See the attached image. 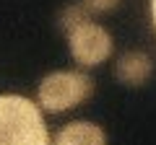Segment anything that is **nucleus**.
I'll list each match as a JSON object with an SVG mask.
<instances>
[{
  "mask_svg": "<svg viewBox=\"0 0 156 145\" xmlns=\"http://www.w3.org/2000/svg\"><path fill=\"white\" fill-rule=\"evenodd\" d=\"M44 112L21 93H0V145H47Z\"/></svg>",
  "mask_w": 156,
  "mask_h": 145,
  "instance_id": "nucleus-1",
  "label": "nucleus"
},
{
  "mask_svg": "<svg viewBox=\"0 0 156 145\" xmlns=\"http://www.w3.org/2000/svg\"><path fill=\"white\" fill-rule=\"evenodd\" d=\"M151 21H154V29H156V0H151Z\"/></svg>",
  "mask_w": 156,
  "mask_h": 145,
  "instance_id": "nucleus-8",
  "label": "nucleus"
},
{
  "mask_svg": "<svg viewBox=\"0 0 156 145\" xmlns=\"http://www.w3.org/2000/svg\"><path fill=\"white\" fill-rule=\"evenodd\" d=\"M94 91V80L81 70H52L37 86V104L47 114H62L83 104Z\"/></svg>",
  "mask_w": 156,
  "mask_h": 145,
  "instance_id": "nucleus-2",
  "label": "nucleus"
},
{
  "mask_svg": "<svg viewBox=\"0 0 156 145\" xmlns=\"http://www.w3.org/2000/svg\"><path fill=\"white\" fill-rule=\"evenodd\" d=\"M81 5L89 13H109L120 5V0H81Z\"/></svg>",
  "mask_w": 156,
  "mask_h": 145,
  "instance_id": "nucleus-7",
  "label": "nucleus"
},
{
  "mask_svg": "<svg viewBox=\"0 0 156 145\" xmlns=\"http://www.w3.org/2000/svg\"><path fill=\"white\" fill-rule=\"evenodd\" d=\"M65 36H68L70 57L81 67H96V65H101V62H107L109 55H112V49H115L112 34L107 31L101 23L91 21V18L81 21L76 29H70Z\"/></svg>",
  "mask_w": 156,
  "mask_h": 145,
  "instance_id": "nucleus-3",
  "label": "nucleus"
},
{
  "mask_svg": "<svg viewBox=\"0 0 156 145\" xmlns=\"http://www.w3.org/2000/svg\"><path fill=\"white\" fill-rule=\"evenodd\" d=\"M86 18H91V13L86 11L81 3H73V5H65L60 11V16H57V26H60L62 34H68L70 29H76L81 21H86Z\"/></svg>",
  "mask_w": 156,
  "mask_h": 145,
  "instance_id": "nucleus-6",
  "label": "nucleus"
},
{
  "mask_svg": "<svg viewBox=\"0 0 156 145\" xmlns=\"http://www.w3.org/2000/svg\"><path fill=\"white\" fill-rule=\"evenodd\" d=\"M151 70H154V62L146 52H125V55H120L115 65L117 80L125 86H143L148 80Z\"/></svg>",
  "mask_w": 156,
  "mask_h": 145,
  "instance_id": "nucleus-4",
  "label": "nucleus"
},
{
  "mask_svg": "<svg viewBox=\"0 0 156 145\" xmlns=\"http://www.w3.org/2000/svg\"><path fill=\"white\" fill-rule=\"evenodd\" d=\"M57 145H101L107 143V132L94 122H68L55 135Z\"/></svg>",
  "mask_w": 156,
  "mask_h": 145,
  "instance_id": "nucleus-5",
  "label": "nucleus"
}]
</instances>
